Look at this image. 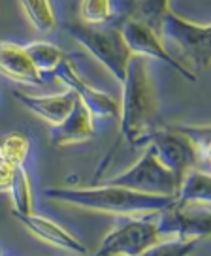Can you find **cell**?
I'll return each mask as SVG.
<instances>
[{
    "label": "cell",
    "mask_w": 211,
    "mask_h": 256,
    "mask_svg": "<svg viewBox=\"0 0 211 256\" xmlns=\"http://www.w3.org/2000/svg\"><path fill=\"white\" fill-rule=\"evenodd\" d=\"M44 196L53 202L119 216L156 215L178 204V196L146 194V192H138L110 183H104L100 186H87V188L49 186L44 190Z\"/></svg>",
    "instance_id": "cell-1"
},
{
    "label": "cell",
    "mask_w": 211,
    "mask_h": 256,
    "mask_svg": "<svg viewBox=\"0 0 211 256\" xmlns=\"http://www.w3.org/2000/svg\"><path fill=\"white\" fill-rule=\"evenodd\" d=\"M147 60L149 58L142 55H132L122 80L119 130L130 147L149 145L153 134L160 128L158 96Z\"/></svg>",
    "instance_id": "cell-2"
},
{
    "label": "cell",
    "mask_w": 211,
    "mask_h": 256,
    "mask_svg": "<svg viewBox=\"0 0 211 256\" xmlns=\"http://www.w3.org/2000/svg\"><path fill=\"white\" fill-rule=\"evenodd\" d=\"M64 28L115 80L122 83L128 60L132 58V51L122 36L121 24H87L83 21H74L66 23Z\"/></svg>",
    "instance_id": "cell-3"
},
{
    "label": "cell",
    "mask_w": 211,
    "mask_h": 256,
    "mask_svg": "<svg viewBox=\"0 0 211 256\" xmlns=\"http://www.w3.org/2000/svg\"><path fill=\"white\" fill-rule=\"evenodd\" d=\"M158 215V213H156ZM156 215H142L138 218L128 216L126 222L119 224L106 236L96 254L100 256H140L149 254L166 238L162 236Z\"/></svg>",
    "instance_id": "cell-4"
},
{
    "label": "cell",
    "mask_w": 211,
    "mask_h": 256,
    "mask_svg": "<svg viewBox=\"0 0 211 256\" xmlns=\"http://www.w3.org/2000/svg\"><path fill=\"white\" fill-rule=\"evenodd\" d=\"M160 36L174 42L183 58L192 66V72L206 70L211 64V28L210 24H196L168 12L160 23Z\"/></svg>",
    "instance_id": "cell-5"
},
{
    "label": "cell",
    "mask_w": 211,
    "mask_h": 256,
    "mask_svg": "<svg viewBox=\"0 0 211 256\" xmlns=\"http://www.w3.org/2000/svg\"><path fill=\"white\" fill-rule=\"evenodd\" d=\"M104 183L126 186L132 190L146 192V194H166V196H178L179 184L170 170L158 160L156 152L149 145L142 158L132 164L126 172L119 176L106 179Z\"/></svg>",
    "instance_id": "cell-6"
},
{
    "label": "cell",
    "mask_w": 211,
    "mask_h": 256,
    "mask_svg": "<svg viewBox=\"0 0 211 256\" xmlns=\"http://www.w3.org/2000/svg\"><path fill=\"white\" fill-rule=\"evenodd\" d=\"M149 145L158 160L174 174L179 186L190 170L198 168V149L179 126H160L153 134Z\"/></svg>",
    "instance_id": "cell-7"
},
{
    "label": "cell",
    "mask_w": 211,
    "mask_h": 256,
    "mask_svg": "<svg viewBox=\"0 0 211 256\" xmlns=\"http://www.w3.org/2000/svg\"><path fill=\"white\" fill-rule=\"evenodd\" d=\"M121 30L122 36L126 40V46L130 48L132 55H142L146 58H156L160 62L168 64L172 70L181 74L185 80L196 81V74L188 68L187 64H183L179 58L172 55L166 49V46L160 40V32L153 28L151 24L132 19V17H122L121 19Z\"/></svg>",
    "instance_id": "cell-8"
},
{
    "label": "cell",
    "mask_w": 211,
    "mask_h": 256,
    "mask_svg": "<svg viewBox=\"0 0 211 256\" xmlns=\"http://www.w3.org/2000/svg\"><path fill=\"white\" fill-rule=\"evenodd\" d=\"M162 236L200 241L211 238V211L200 206H172L156 215Z\"/></svg>",
    "instance_id": "cell-9"
},
{
    "label": "cell",
    "mask_w": 211,
    "mask_h": 256,
    "mask_svg": "<svg viewBox=\"0 0 211 256\" xmlns=\"http://www.w3.org/2000/svg\"><path fill=\"white\" fill-rule=\"evenodd\" d=\"M57 78L64 83L68 88H72L78 100L82 102L87 110H89L94 117H102V119H119L121 113V104L112 98L110 94H106L98 88L90 87L87 81H83V78L76 72V68L72 66L70 60H62L58 64V68L55 70Z\"/></svg>",
    "instance_id": "cell-10"
},
{
    "label": "cell",
    "mask_w": 211,
    "mask_h": 256,
    "mask_svg": "<svg viewBox=\"0 0 211 256\" xmlns=\"http://www.w3.org/2000/svg\"><path fill=\"white\" fill-rule=\"evenodd\" d=\"M12 94L23 108L32 112L34 115H38L42 120L49 122L51 126L62 122L78 102V96L72 88L66 92H57V94H30V92L16 88Z\"/></svg>",
    "instance_id": "cell-11"
},
{
    "label": "cell",
    "mask_w": 211,
    "mask_h": 256,
    "mask_svg": "<svg viewBox=\"0 0 211 256\" xmlns=\"http://www.w3.org/2000/svg\"><path fill=\"white\" fill-rule=\"evenodd\" d=\"M14 216L32 234L34 238H38L44 243L64 248V250H70V252H76V254H85L87 252L85 245L76 236H72L66 228H62L60 224L48 218V216L36 215L34 211L32 213H17V211H14Z\"/></svg>",
    "instance_id": "cell-12"
},
{
    "label": "cell",
    "mask_w": 211,
    "mask_h": 256,
    "mask_svg": "<svg viewBox=\"0 0 211 256\" xmlns=\"http://www.w3.org/2000/svg\"><path fill=\"white\" fill-rule=\"evenodd\" d=\"M0 74L24 85H44V74L36 68L24 46L0 42Z\"/></svg>",
    "instance_id": "cell-13"
},
{
    "label": "cell",
    "mask_w": 211,
    "mask_h": 256,
    "mask_svg": "<svg viewBox=\"0 0 211 256\" xmlns=\"http://www.w3.org/2000/svg\"><path fill=\"white\" fill-rule=\"evenodd\" d=\"M92 117L94 115L78 100L64 120L51 128V144L55 147H68L89 142L90 138H94Z\"/></svg>",
    "instance_id": "cell-14"
},
{
    "label": "cell",
    "mask_w": 211,
    "mask_h": 256,
    "mask_svg": "<svg viewBox=\"0 0 211 256\" xmlns=\"http://www.w3.org/2000/svg\"><path fill=\"white\" fill-rule=\"evenodd\" d=\"M178 206H211V174L190 170L178 190Z\"/></svg>",
    "instance_id": "cell-15"
},
{
    "label": "cell",
    "mask_w": 211,
    "mask_h": 256,
    "mask_svg": "<svg viewBox=\"0 0 211 256\" xmlns=\"http://www.w3.org/2000/svg\"><path fill=\"white\" fill-rule=\"evenodd\" d=\"M168 12H170V0H126L124 17L144 21V23L151 24L153 28L158 30L164 16Z\"/></svg>",
    "instance_id": "cell-16"
},
{
    "label": "cell",
    "mask_w": 211,
    "mask_h": 256,
    "mask_svg": "<svg viewBox=\"0 0 211 256\" xmlns=\"http://www.w3.org/2000/svg\"><path fill=\"white\" fill-rule=\"evenodd\" d=\"M24 49L30 55L32 62L36 64V68L44 76L55 72L58 68V64L62 62V60H66L64 51L58 48V46H55V44H51V42H40V40L32 42V44L24 46Z\"/></svg>",
    "instance_id": "cell-17"
},
{
    "label": "cell",
    "mask_w": 211,
    "mask_h": 256,
    "mask_svg": "<svg viewBox=\"0 0 211 256\" xmlns=\"http://www.w3.org/2000/svg\"><path fill=\"white\" fill-rule=\"evenodd\" d=\"M28 23L36 30L51 32L57 28V16L51 0H19Z\"/></svg>",
    "instance_id": "cell-18"
},
{
    "label": "cell",
    "mask_w": 211,
    "mask_h": 256,
    "mask_svg": "<svg viewBox=\"0 0 211 256\" xmlns=\"http://www.w3.org/2000/svg\"><path fill=\"white\" fill-rule=\"evenodd\" d=\"M30 152V140L21 132H10L0 140V158L23 166Z\"/></svg>",
    "instance_id": "cell-19"
},
{
    "label": "cell",
    "mask_w": 211,
    "mask_h": 256,
    "mask_svg": "<svg viewBox=\"0 0 211 256\" xmlns=\"http://www.w3.org/2000/svg\"><path fill=\"white\" fill-rule=\"evenodd\" d=\"M10 196H12V202H14V211H17V213H32V184H30V177L24 170V164L17 168Z\"/></svg>",
    "instance_id": "cell-20"
},
{
    "label": "cell",
    "mask_w": 211,
    "mask_h": 256,
    "mask_svg": "<svg viewBox=\"0 0 211 256\" xmlns=\"http://www.w3.org/2000/svg\"><path fill=\"white\" fill-rule=\"evenodd\" d=\"M114 0H82L78 16L87 24H106L114 19Z\"/></svg>",
    "instance_id": "cell-21"
},
{
    "label": "cell",
    "mask_w": 211,
    "mask_h": 256,
    "mask_svg": "<svg viewBox=\"0 0 211 256\" xmlns=\"http://www.w3.org/2000/svg\"><path fill=\"white\" fill-rule=\"evenodd\" d=\"M198 149V168L211 174V126H179Z\"/></svg>",
    "instance_id": "cell-22"
},
{
    "label": "cell",
    "mask_w": 211,
    "mask_h": 256,
    "mask_svg": "<svg viewBox=\"0 0 211 256\" xmlns=\"http://www.w3.org/2000/svg\"><path fill=\"white\" fill-rule=\"evenodd\" d=\"M17 168L19 166L12 164L8 160L0 158V194H10L14 179H16Z\"/></svg>",
    "instance_id": "cell-23"
},
{
    "label": "cell",
    "mask_w": 211,
    "mask_h": 256,
    "mask_svg": "<svg viewBox=\"0 0 211 256\" xmlns=\"http://www.w3.org/2000/svg\"><path fill=\"white\" fill-rule=\"evenodd\" d=\"M2 252H4V250H2V247H0V254H2Z\"/></svg>",
    "instance_id": "cell-24"
},
{
    "label": "cell",
    "mask_w": 211,
    "mask_h": 256,
    "mask_svg": "<svg viewBox=\"0 0 211 256\" xmlns=\"http://www.w3.org/2000/svg\"><path fill=\"white\" fill-rule=\"evenodd\" d=\"M210 28H211V24H210Z\"/></svg>",
    "instance_id": "cell-25"
}]
</instances>
